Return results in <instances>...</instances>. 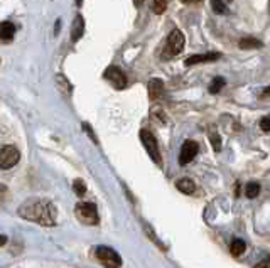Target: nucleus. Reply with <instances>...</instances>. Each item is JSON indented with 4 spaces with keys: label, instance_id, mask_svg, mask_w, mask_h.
I'll return each instance as SVG.
<instances>
[{
    "label": "nucleus",
    "instance_id": "f3484780",
    "mask_svg": "<svg viewBox=\"0 0 270 268\" xmlns=\"http://www.w3.org/2000/svg\"><path fill=\"white\" fill-rule=\"evenodd\" d=\"M259 193H260V184L259 182H248L247 187H245V194H247V198H250V199L257 198Z\"/></svg>",
    "mask_w": 270,
    "mask_h": 268
},
{
    "label": "nucleus",
    "instance_id": "6e6552de",
    "mask_svg": "<svg viewBox=\"0 0 270 268\" xmlns=\"http://www.w3.org/2000/svg\"><path fill=\"white\" fill-rule=\"evenodd\" d=\"M197 150H200V145H197L194 140H186L183 144L181 154H179V164L181 165L189 164L191 160L196 157Z\"/></svg>",
    "mask_w": 270,
    "mask_h": 268
},
{
    "label": "nucleus",
    "instance_id": "5701e85b",
    "mask_svg": "<svg viewBox=\"0 0 270 268\" xmlns=\"http://www.w3.org/2000/svg\"><path fill=\"white\" fill-rule=\"evenodd\" d=\"M83 128H85V132L88 133V137H89V139H92V140L95 142V144L98 145V139H97V135L93 133V130L89 128V125H88V123H83Z\"/></svg>",
    "mask_w": 270,
    "mask_h": 268
},
{
    "label": "nucleus",
    "instance_id": "2eb2a0df",
    "mask_svg": "<svg viewBox=\"0 0 270 268\" xmlns=\"http://www.w3.org/2000/svg\"><path fill=\"white\" fill-rule=\"evenodd\" d=\"M238 46L242 47V49H255V47H262V43L260 41H257L255 37L247 35V37H243L242 41H240Z\"/></svg>",
    "mask_w": 270,
    "mask_h": 268
},
{
    "label": "nucleus",
    "instance_id": "a878e982",
    "mask_svg": "<svg viewBox=\"0 0 270 268\" xmlns=\"http://www.w3.org/2000/svg\"><path fill=\"white\" fill-rule=\"evenodd\" d=\"M59 29H61V21H58V22H56V27H54V34H58V32H59Z\"/></svg>",
    "mask_w": 270,
    "mask_h": 268
},
{
    "label": "nucleus",
    "instance_id": "bb28decb",
    "mask_svg": "<svg viewBox=\"0 0 270 268\" xmlns=\"http://www.w3.org/2000/svg\"><path fill=\"white\" fill-rule=\"evenodd\" d=\"M143 2H146V0H134V5H135V7H142Z\"/></svg>",
    "mask_w": 270,
    "mask_h": 268
},
{
    "label": "nucleus",
    "instance_id": "cd10ccee",
    "mask_svg": "<svg viewBox=\"0 0 270 268\" xmlns=\"http://www.w3.org/2000/svg\"><path fill=\"white\" fill-rule=\"evenodd\" d=\"M184 4H196V2H200V0H183Z\"/></svg>",
    "mask_w": 270,
    "mask_h": 268
},
{
    "label": "nucleus",
    "instance_id": "4be33fe9",
    "mask_svg": "<svg viewBox=\"0 0 270 268\" xmlns=\"http://www.w3.org/2000/svg\"><path fill=\"white\" fill-rule=\"evenodd\" d=\"M167 9V0H154V12L155 14H162Z\"/></svg>",
    "mask_w": 270,
    "mask_h": 268
},
{
    "label": "nucleus",
    "instance_id": "f03ea898",
    "mask_svg": "<svg viewBox=\"0 0 270 268\" xmlns=\"http://www.w3.org/2000/svg\"><path fill=\"white\" fill-rule=\"evenodd\" d=\"M75 214L76 218L85 224H98L100 221L98 209L93 202H78L75 206Z\"/></svg>",
    "mask_w": 270,
    "mask_h": 268
},
{
    "label": "nucleus",
    "instance_id": "f8f14e48",
    "mask_svg": "<svg viewBox=\"0 0 270 268\" xmlns=\"http://www.w3.org/2000/svg\"><path fill=\"white\" fill-rule=\"evenodd\" d=\"M176 187L181 190V193H184V194H193L196 190V184L191 181V179L186 177V179H181V181H177Z\"/></svg>",
    "mask_w": 270,
    "mask_h": 268
},
{
    "label": "nucleus",
    "instance_id": "4468645a",
    "mask_svg": "<svg viewBox=\"0 0 270 268\" xmlns=\"http://www.w3.org/2000/svg\"><path fill=\"white\" fill-rule=\"evenodd\" d=\"M56 85H58V88L61 89V93L63 94H71V89H73V86L69 85V81L66 80V76H63V74H58L56 76Z\"/></svg>",
    "mask_w": 270,
    "mask_h": 268
},
{
    "label": "nucleus",
    "instance_id": "0eeeda50",
    "mask_svg": "<svg viewBox=\"0 0 270 268\" xmlns=\"http://www.w3.org/2000/svg\"><path fill=\"white\" fill-rule=\"evenodd\" d=\"M21 154L15 147L12 145H4L2 150H0V167L2 169H10L19 162Z\"/></svg>",
    "mask_w": 270,
    "mask_h": 268
},
{
    "label": "nucleus",
    "instance_id": "423d86ee",
    "mask_svg": "<svg viewBox=\"0 0 270 268\" xmlns=\"http://www.w3.org/2000/svg\"><path fill=\"white\" fill-rule=\"evenodd\" d=\"M103 78L115 89H123L125 86H127V76H125L123 71L117 66L106 68V71L103 73Z\"/></svg>",
    "mask_w": 270,
    "mask_h": 268
},
{
    "label": "nucleus",
    "instance_id": "9b49d317",
    "mask_svg": "<svg viewBox=\"0 0 270 268\" xmlns=\"http://www.w3.org/2000/svg\"><path fill=\"white\" fill-rule=\"evenodd\" d=\"M83 34H85V19H83V15L78 14L73 21V26H71V41L78 43L83 37Z\"/></svg>",
    "mask_w": 270,
    "mask_h": 268
},
{
    "label": "nucleus",
    "instance_id": "f257e3e1",
    "mask_svg": "<svg viewBox=\"0 0 270 268\" xmlns=\"http://www.w3.org/2000/svg\"><path fill=\"white\" fill-rule=\"evenodd\" d=\"M19 214L24 219H29V221H34L43 226H54L58 221V209L49 199H27L21 204Z\"/></svg>",
    "mask_w": 270,
    "mask_h": 268
},
{
    "label": "nucleus",
    "instance_id": "39448f33",
    "mask_svg": "<svg viewBox=\"0 0 270 268\" xmlns=\"http://www.w3.org/2000/svg\"><path fill=\"white\" fill-rule=\"evenodd\" d=\"M184 47V34L179 31V29H172L171 34L167 35V44H166V49L169 51L167 58L171 56H177L179 52L183 51Z\"/></svg>",
    "mask_w": 270,
    "mask_h": 268
},
{
    "label": "nucleus",
    "instance_id": "dca6fc26",
    "mask_svg": "<svg viewBox=\"0 0 270 268\" xmlns=\"http://www.w3.org/2000/svg\"><path fill=\"white\" fill-rule=\"evenodd\" d=\"M245 241L243 240H233L230 243V253L233 255V257H240L243 252H245Z\"/></svg>",
    "mask_w": 270,
    "mask_h": 268
},
{
    "label": "nucleus",
    "instance_id": "aec40b11",
    "mask_svg": "<svg viewBox=\"0 0 270 268\" xmlns=\"http://www.w3.org/2000/svg\"><path fill=\"white\" fill-rule=\"evenodd\" d=\"M211 7L214 14H225L226 12V5L223 0H211Z\"/></svg>",
    "mask_w": 270,
    "mask_h": 268
},
{
    "label": "nucleus",
    "instance_id": "6ab92c4d",
    "mask_svg": "<svg viewBox=\"0 0 270 268\" xmlns=\"http://www.w3.org/2000/svg\"><path fill=\"white\" fill-rule=\"evenodd\" d=\"M73 189H75V193L78 196H85V193H86V184H85V181H81V179H76V181L73 182Z\"/></svg>",
    "mask_w": 270,
    "mask_h": 268
},
{
    "label": "nucleus",
    "instance_id": "1a4fd4ad",
    "mask_svg": "<svg viewBox=\"0 0 270 268\" xmlns=\"http://www.w3.org/2000/svg\"><path fill=\"white\" fill-rule=\"evenodd\" d=\"M221 54L220 52H206V54H193L189 56L188 59L184 61L186 66H193V64H201V63H211V61H216V59H220Z\"/></svg>",
    "mask_w": 270,
    "mask_h": 268
},
{
    "label": "nucleus",
    "instance_id": "c756f323",
    "mask_svg": "<svg viewBox=\"0 0 270 268\" xmlns=\"http://www.w3.org/2000/svg\"><path fill=\"white\" fill-rule=\"evenodd\" d=\"M76 4H78V5H81V4H83V0H76Z\"/></svg>",
    "mask_w": 270,
    "mask_h": 268
},
{
    "label": "nucleus",
    "instance_id": "20e7f679",
    "mask_svg": "<svg viewBox=\"0 0 270 268\" xmlns=\"http://www.w3.org/2000/svg\"><path fill=\"white\" fill-rule=\"evenodd\" d=\"M140 140L143 147H146L147 154L151 156V159L154 160L155 164H160V152H159V145H157V140L155 137L152 135V132H149L147 128H142L140 130Z\"/></svg>",
    "mask_w": 270,
    "mask_h": 268
},
{
    "label": "nucleus",
    "instance_id": "b1692460",
    "mask_svg": "<svg viewBox=\"0 0 270 268\" xmlns=\"http://www.w3.org/2000/svg\"><path fill=\"white\" fill-rule=\"evenodd\" d=\"M260 128L263 132H270V118L268 117H263L260 120Z\"/></svg>",
    "mask_w": 270,
    "mask_h": 268
},
{
    "label": "nucleus",
    "instance_id": "a211bd4d",
    "mask_svg": "<svg viewBox=\"0 0 270 268\" xmlns=\"http://www.w3.org/2000/svg\"><path fill=\"white\" fill-rule=\"evenodd\" d=\"M225 78H221V76H216V78L211 81V85H209V93H220L221 89H223V86H225Z\"/></svg>",
    "mask_w": 270,
    "mask_h": 268
},
{
    "label": "nucleus",
    "instance_id": "9d476101",
    "mask_svg": "<svg viewBox=\"0 0 270 268\" xmlns=\"http://www.w3.org/2000/svg\"><path fill=\"white\" fill-rule=\"evenodd\" d=\"M147 89H149V98L152 101L155 100H160L164 97V83L157 78H152L149 80V85H147Z\"/></svg>",
    "mask_w": 270,
    "mask_h": 268
},
{
    "label": "nucleus",
    "instance_id": "393cba45",
    "mask_svg": "<svg viewBox=\"0 0 270 268\" xmlns=\"http://www.w3.org/2000/svg\"><path fill=\"white\" fill-rule=\"evenodd\" d=\"M254 268H270V258L263 260V261H260V263H257Z\"/></svg>",
    "mask_w": 270,
    "mask_h": 268
},
{
    "label": "nucleus",
    "instance_id": "ddd939ff",
    "mask_svg": "<svg viewBox=\"0 0 270 268\" xmlns=\"http://www.w3.org/2000/svg\"><path fill=\"white\" fill-rule=\"evenodd\" d=\"M15 34V26L9 21L2 22V41L4 43H7V41H10L12 37H14Z\"/></svg>",
    "mask_w": 270,
    "mask_h": 268
},
{
    "label": "nucleus",
    "instance_id": "412c9836",
    "mask_svg": "<svg viewBox=\"0 0 270 268\" xmlns=\"http://www.w3.org/2000/svg\"><path fill=\"white\" fill-rule=\"evenodd\" d=\"M209 140H211V145L216 152H220L221 150V139H220V135L213 132V133H209Z\"/></svg>",
    "mask_w": 270,
    "mask_h": 268
},
{
    "label": "nucleus",
    "instance_id": "c85d7f7f",
    "mask_svg": "<svg viewBox=\"0 0 270 268\" xmlns=\"http://www.w3.org/2000/svg\"><path fill=\"white\" fill-rule=\"evenodd\" d=\"M265 94H270V86H268V88H265Z\"/></svg>",
    "mask_w": 270,
    "mask_h": 268
},
{
    "label": "nucleus",
    "instance_id": "7ed1b4c3",
    "mask_svg": "<svg viewBox=\"0 0 270 268\" xmlns=\"http://www.w3.org/2000/svg\"><path fill=\"white\" fill-rule=\"evenodd\" d=\"M95 257L98 258V261L105 268H120L122 266V258L118 257V253L115 250L108 248V246H98L95 250Z\"/></svg>",
    "mask_w": 270,
    "mask_h": 268
}]
</instances>
